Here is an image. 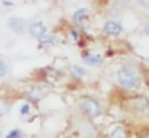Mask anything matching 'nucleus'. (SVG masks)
I'll return each instance as SVG.
<instances>
[{"label": "nucleus", "instance_id": "16", "mask_svg": "<svg viewBox=\"0 0 149 138\" xmlns=\"http://www.w3.org/2000/svg\"><path fill=\"white\" fill-rule=\"evenodd\" d=\"M2 3H3V5H7V6H11V5H13V2H2Z\"/></svg>", "mask_w": 149, "mask_h": 138}, {"label": "nucleus", "instance_id": "6", "mask_svg": "<svg viewBox=\"0 0 149 138\" xmlns=\"http://www.w3.org/2000/svg\"><path fill=\"white\" fill-rule=\"evenodd\" d=\"M87 16H88V8H80V10H75L74 11L72 19H74L75 24H82V22L87 19Z\"/></svg>", "mask_w": 149, "mask_h": 138}, {"label": "nucleus", "instance_id": "10", "mask_svg": "<svg viewBox=\"0 0 149 138\" xmlns=\"http://www.w3.org/2000/svg\"><path fill=\"white\" fill-rule=\"evenodd\" d=\"M42 96H43V93L40 88H34V90H31V93H29V98L34 99V101H39Z\"/></svg>", "mask_w": 149, "mask_h": 138}, {"label": "nucleus", "instance_id": "8", "mask_svg": "<svg viewBox=\"0 0 149 138\" xmlns=\"http://www.w3.org/2000/svg\"><path fill=\"white\" fill-rule=\"evenodd\" d=\"M109 138H127V132L123 130L122 127H116L112 132H111Z\"/></svg>", "mask_w": 149, "mask_h": 138}, {"label": "nucleus", "instance_id": "15", "mask_svg": "<svg viewBox=\"0 0 149 138\" xmlns=\"http://www.w3.org/2000/svg\"><path fill=\"white\" fill-rule=\"evenodd\" d=\"M143 32H144L146 35H149V24H146L144 27H143Z\"/></svg>", "mask_w": 149, "mask_h": 138}, {"label": "nucleus", "instance_id": "1", "mask_svg": "<svg viewBox=\"0 0 149 138\" xmlns=\"http://www.w3.org/2000/svg\"><path fill=\"white\" fill-rule=\"evenodd\" d=\"M117 77V83L120 87L127 90H136L139 85H141V77H139L138 71L132 66H123L117 71L116 74Z\"/></svg>", "mask_w": 149, "mask_h": 138}, {"label": "nucleus", "instance_id": "5", "mask_svg": "<svg viewBox=\"0 0 149 138\" xmlns=\"http://www.w3.org/2000/svg\"><path fill=\"white\" fill-rule=\"evenodd\" d=\"M7 24H8V27H10L15 34H21V32H24V29H26V22H24L21 18H16V16L8 19Z\"/></svg>", "mask_w": 149, "mask_h": 138}, {"label": "nucleus", "instance_id": "2", "mask_svg": "<svg viewBox=\"0 0 149 138\" xmlns=\"http://www.w3.org/2000/svg\"><path fill=\"white\" fill-rule=\"evenodd\" d=\"M79 108H80V111L84 112L85 116H88V117H96V116L101 114L100 103H98L96 99H93V98H84V99H80Z\"/></svg>", "mask_w": 149, "mask_h": 138}, {"label": "nucleus", "instance_id": "18", "mask_svg": "<svg viewBox=\"0 0 149 138\" xmlns=\"http://www.w3.org/2000/svg\"><path fill=\"white\" fill-rule=\"evenodd\" d=\"M0 135H2V133H0Z\"/></svg>", "mask_w": 149, "mask_h": 138}, {"label": "nucleus", "instance_id": "17", "mask_svg": "<svg viewBox=\"0 0 149 138\" xmlns=\"http://www.w3.org/2000/svg\"><path fill=\"white\" fill-rule=\"evenodd\" d=\"M141 138H149V133H146V135H143Z\"/></svg>", "mask_w": 149, "mask_h": 138}, {"label": "nucleus", "instance_id": "11", "mask_svg": "<svg viewBox=\"0 0 149 138\" xmlns=\"http://www.w3.org/2000/svg\"><path fill=\"white\" fill-rule=\"evenodd\" d=\"M72 72H74L77 77H84L85 74H87V71H85L84 67H80V66H72Z\"/></svg>", "mask_w": 149, "mask_h": 138}, {"label": "nucleus", "instance_id": "9", "mask_svg": "<svg viewBox=\"0 0 149 138\" xmlns=\"http://www.w3.org/2000/svg\"><path fill=\"white\" fill-rule=\"evenodd\" d=\"M40 42L45 43V45H55L56 43V39H55V35H52V34H45L42 39H40Z\"/></svg>", "mask_w": 149, "mask_h": 138}, {"label": "nucleus", "instance_id": "3", "mask_svg": "<svg viewBox=\"0 0 149 138\" xmlns=\"http://www.w3.org/2000/svg\"><path fill=\"white\" fill-rule=\"evenodd\" d=\"M103 31H104V34H107V35H119V34H122L123 27H122V24L117 22V21H107V22H104Z\"/></svg>", "mask_w": 149, "mask_h": 138}, {"label": "nucleus", "instance_id": "13", "mask_svg": "<svg viewBox=\"0 0 149 138\" xmlns=\"http://www.w3.org/2000/svg\"><path fill=\"white\" fill-rule=\"evenodd\" d=\"M8 72V66L3 60H0V77H5Z\"/></svg>", "mask_w": 149, "mask_h": 138}, {"label": "nucleus", "instance_id": "12", "mask_svg": "<svg viewBox=\"0 0 149 138\" xmlns=\"http://www.w3.org/2000/svg\"><path fill=\"white\" fill-rule=\"evenodd\" d=\"M21 137H23V132H21L19 128H13V130L7 135V138H21Z\"/></svg>", "mask_w": 149, "mask_h": 138}, {"label": "nucleus", "instance_id": "7", "mask_svg": "<svg viewBox=\"0 0 149 138\" xmlns=\"http://www.w3.org/2000/svg\"><path fill=\"white\" fill-rule=\"evenodd\" d=\"M84 61L88 66H101V64H103V58H101L100 55H85Z\"/></svg>", "mask_w": 149, "mask_h": 138}, {"label": "nucleus", "instance_id": "4", "mask_svg": "<svg viewBox=\"0 0 149 138\" xmlns=\"http://www.w3.org/2000/svg\"><path fill=\"white\" fill-rule=\"evenodd\" d=\"M29 32H31V35L32 37H36V39H42L45 34H48L47 32V27H45V24L43 22H40V21H37V22H32V24L29 26Z\"/></svg>", "mask_w": 149, "mask_h": 138}, {"label": "nucleus", "instance_id": "14", "mask_svg": "<svg viewBox=\"0 0 149 138\" xmlns=\"http://www.w3.org/2000/svg\"><path fill=\"white\" fill-rule=\"evenodd\" d=\"M29 111H31V104H29V103H24V104H21V108H19V112H21V114H29Z\"/></svg>", "mask_w": 149, "mask_h": 138}]
</instances>
